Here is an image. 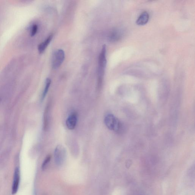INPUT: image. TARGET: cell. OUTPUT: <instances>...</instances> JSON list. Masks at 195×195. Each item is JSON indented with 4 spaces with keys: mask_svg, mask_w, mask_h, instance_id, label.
<instances>
[{
    "mask_svg": "<svg viewBox=\"0 0 195 195\" xmlns=\"http://www.w3.org/2000/svg\"><path fill=\"white\" fill-rule=\"evenodd\" d=\"M104 123L108 129L119 132L122 131L123 125L120 120L112 114H108L104 119Z\"/></svg>",
    "mask_w": 195,
    "mask_h": 195,
    "instance_id": "1",
    "label": "cell"
},
{
    "mask_svg": "<svg viewBox=\"0 0 195 195\" xmlns=\"http://www.w3.org/2000/svg\"><path fill=\"white\" fill-rule=\"evenodd\" d=\"M106 52V46L105 45H104L102 47L98 59V85L99 87L101 86V83H102L104 70H105L106 66L107 63Z\"/></svg>",
    "mask_w": 195,
    "mask_h": 195,
    "instance_id": "2",
    "label": "cell"
},
{
    "mask_svg": "<svg viewBox=\"0 0 195 195\" xmlns=\"http://www.w3.org/2000/svg\"><path fill=\"white\" fill-rule=\"evenodd\" d=\"M66 155L65 148L61 145L57 146L54 151L55 161L56 164L58 165H61L65 160Z\"/></svg>",
    "mask_w": 195,
    "mask_h": 195,
    "instance_id": "3",
    "label": "cell"
},
{
    "mask_svg": "<svg viewBox=\"0 0 195 195\" xmlns=\"http://www.w3.org/2000/svg\"><path fill=\"white\" fill-rule=\"evenodd\" d=\"M65 58L64 51L60 49L54 52L52 58V65L53 68L56 69L60 66Z\"/></svg>",
    "mask_w": 195,
    "mask_h": 195,
    "instance_id": "4",
    "label": "cell"
},
{
    "mask_svg": "<svg viewBox=\"0 0 195 195\" xmlns=\"http://www.w3.org/2000/svg\"><path fill=\"white\" fill-rule=\"evenodd\" d=\"M12 186V194H16L18 191L20 181V171L18 167L15 169Z\"/></svg>",
    "mask_w": 195,
    "mask_h": 195,
    "instance_id": "5",
    "label": "cell"
},
{
    "mask_svg": "<svg viewBox=\"0 0 195 195\" xmlns=\"http://www.w3.org/2000/svg\"><path fill=\"white\" fill-rule=\"evenodd\" d=\"M78 121L77 115L75 112H73L68 117L66 120V125L69 130H73L76 127Z\"/></svg>",
    "mask_w": 195,
    "mask_h": 195,
    "instance_id": "6",
    "label": "cell"
},
{
    "mask_svg": "<svg viewBox=\"0 0 195 195\" xmlns=\"http://www.w3.org/2000/svg\"><path fill=\"white\" fill-rule=\"evenodd\" d=\"M149 18V14L147 12H143L137 20V24L141 26L145 25L148 22Z\"/></svg>",
    "mask_w": 195,
    "mask_h": 195,
    "instance_id": "7",
    "label": "cell"
},
{
    "mask_svg": "<svg viewBox=\"0 0 195 195\" xmlns=\"http://www.w3.org/2000/svg\"><path fill=\"white\" fill-rule=\"evenodd\" d=\"M53 37V35H50L47 38L46 40L44 41V42H42V43H41L40 44L39 46H38V49L40 53H42L44 51L47 47L48 45L49 44L51 41L52 40Z\"/></svg>",
    "mask_w": 195,
    "mask_h": 195,
    "instance_id": "8",
    "label": "cell"
},
{
    "mask_svg": "<svg viewBox=\"0 0 195 195\" xmlns=\"http://www.w3.org/2000/svg\"><path fill=\"white\" fill-rule=\"evenodd\" d=\"M51 83V81L49 78H47L46 80V86H45V89H44L43 94L42 95V100H43L45 97H46L47 94L49 90V87Z\"/></svg>",
    "mask_w": 195,
    "mask_h": 195,
    "instance_id": "9",
    "label": "cell"
},
{
    "mask_svg": "<svg viewBox=\"0 0 195 195\" xmlns=\"http://www.w3.org/2000/svg\"><path fill=\"white\" fill-rule=\"evenodd\" d=\"M121 36V33L119 31L116 30L112 33L110 37L112 41H116L120 39Z\"/></svg>",
    "mask_w": 195,
    "mask_h": 195,
    "instance_id": "10",
    "label": "cell"
},
{
    "mask_svg": "<svg viewBox=\"0 0 195 195\" xmlns=\"http://www.w3.org/2000/svg\"><path fill=\"white\" fill-rule=\"evenodd\" d=\"M51 159V156L50 155L47 157L46 159L44 160L43 163H42V169L43 170H45L46 169L49 165V163Z\"/></svg>",
    "mask_w": 195,
    "mask_h": 195,
    "instance_id": "11",
    "label": "cell"
},
{
    "mask_svg": "<svg viewBox=\"0 0 195 195\" xmlns=\"http://www.w3.org/2000/svg\"><path fill=\"white\" fill-rule=\"evenodd\" d=\"M38 27L36 24H34L33 25L31 28V36H33L35 35L38 31Z\"/></svg>",
    "mask_w": 195,
    "mask_h": 195,
    "instance_id": "12",
    "label": "cell"
}]
</instances>
